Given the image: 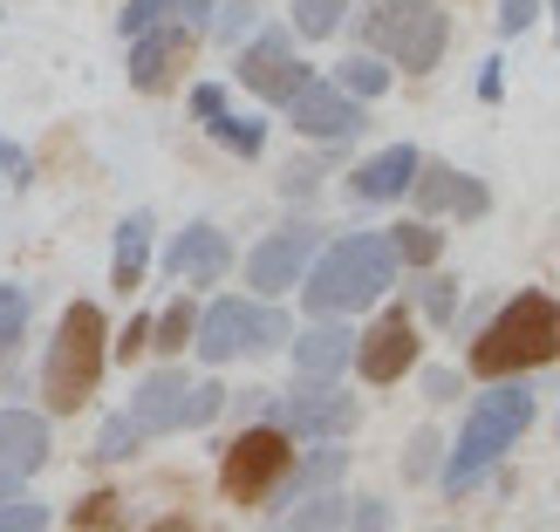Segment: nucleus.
Segmentation results:
<instances>
[{
  "label": "nucleus",
  "mask_w": 560,
  "mask_h": 532,
  "mask_svg": "<svg viewBox=\"0 0 560 532\" xmlns=\"http://www.w3.org/2000/svg\"><path fill=\"white\" fill-rule=\"evenodd\" d=\"M534 416H540V397H534L520 376H499L486 397H471L465 424H458V444H444V458H438V485H444V498L479 492L492 471L506 464L513 444L534 430Z\"/></svg>",
  "instance_id": "nucleus-1"
},
{
  "label": "nucleus",
  "mask_w": 560,
  "mask_h": 532,
  "mask_svg": "<svg viewBox=\"0 0 560 532\" xmlns=\"http://www.w3.org/2000/svg\"><path fill=\"white\" fill-rule=\"evenodd\" d=\"M389 287H397V253H389L383 233H342V239H322L315 260L301 273V307L307 315H362L376 307Z\"/></svg>",
  "instance_id": "nucleus-2"
},
{
  "label": "nucleus",
  "mask_w": 560,
  "mask_h": 532,
  "mask_svg": "<svg viewBox=\"0 0 560 532\" xmlns=\"http://www.w3.org/2000/svg\"><path fill=\"white\" fill-rule=\"evenodd\" d=\"M553 348H560V307H553V294L526 287V294H513V300L479 328V342H471V376L499 382V376L547 369Z\"/></svg>",
  "instance_id": "nucleus-3"
},
{
  "label": "nucleus",
  "mask_w": 560,
  "mask_h": 532,
  "mask_svg": "<svg viewBox=\"0 0 560 532\" xmlns=\"http://www.w3.org/2000/svg\"><path fill=\"white\" fill-rule=\"evenodd\" d=\"M103 362H109V321H103V307L96 300L62 307L55 342L42 355V403H48V416H75L82 403H90L96 382H103Z\"/></svg>",
  "instance_id": "nucleus-4"
},
{
  "label": "nucleus",
  "mask_w": 560,
  "mask_h": 532,
  "mask_svg": "<svg viewBox=\"0 0 560 532\" xmlns=\"http://www.w3.org/2000/svg\"><path fill=\"white\" fill-rule=\"evenodd\" d=\"M294 334V321L280 315L260 294H219L212 307H199V328H191V348H199L206 369H226L240 355H273Z\"/></svg>",
  "instance_id": "nucleus-5"
},
{
  "label": "nucleus",
  "mask_w": 560,
  "mask_h": 532,
  "mask_svg": "<svg viewBox=\"0 0 560 532\" xmlns=\"http://www.w3.org/2000/svg\"><path fill=\"white\" fill-rule=\"evenodd\" d=\"M362 35H370V55H383L389 69L431 75L444 62V42H452V14L438 0H376L362 14Z\"/></svg>",
  "instance_id": "nucleus-6"
},
{
  "label": "nucleus",
  "mask_w": 560,
  "mask_h": 532,
  "mask_svg": "<svg viewBox=\"0 0 560 532\" xmlns=\"http://www.w3.org/2000/svg\"><path fill=\"white\" fill-rule=\"evenodd\" d=\"M130 424L137 437H178V430H206L212 416H226V389L219 382H191L185 369H151L130 389Z\"/></svg>",
  "instance_id": "nucleus-7"
},
{
  "label": "nucleus",
  "mask_w": 560,
  "mask_h": 532,
  "mask_svg": "<svg viewBox=\"0 0 560 532\" xmlns=\"http://www.w3.org/2000/svg\"><path fill=\"white\" fill-rule=\"evenodd\" d=\"M260 416L294 444H322V437H349L362 424V403L349 389H335V376H294V389H280V397L260 389Z\"/></svg>",
  "instance_id": "nucleus-8"
},
{
  "label": "nucleus",
  "mask_w": 560,
  "mask_h": 532,
  "mask_svg": "<svg viewBox=\"0 0 560 532\" xmlns=\"http://www.w3.org/2000/svg\"><path fill=\"white\" fill-rule=\"evenodd\" d=\"M288 464H294V437L273 430V424H254L219 451V492H226L233 506H273Z\"/></svg>",
  "instance_id": "nucleus-9"
},
{
  "label": "nucleus",
  "mask_w": 560,
  "mask_h": 532,
  "mask_svg": "<svg viewBox=\"0 0 560 532\" xmlns=\"http://www.w3.org/2000/svg\"><path fill=\"white\" fill-rule=\"evenodd\" d=\"M315 246H322V226L315 218H294V226H273L254 253H246V287H254L260 300H280V294H294L301 287V273L307 260H315Z\"/></svg>",
  "instance_id": "nucleus-10"
},
{
  "label": "nucleus",
  "mask_w": 560,
  "mask_h": 532,
  "mask_svg": "<svg viewBox=\"0 0 560 532\" xmlns=\"http://www.w3.org/2000/svg\"><path fill=\"white\" fill-rule=\"evenodd\" d=\"M280 109H288L294 137H307V144H355V137L370 130V109H362L355 96H342L328 75H307Z\"/></svg>",
  "instance_id": "nucleus-11"
},
{
  "label": "nucleus",
  "mask_w": 560,
  "mask_h": 532,
  "mask_svg": "<svg viewBox=\"0 0 560 532\" xmlns=\"http://www.w3.org/2000/svg\"><path fill=\"white\" fill-rule=\"evenodd\" d=\"M417 355H424V342H417V315L410 307H383V315L355 334V376L362 382H404L417 369Z\"/></svg>",
  "instance_id": "nucleus-12"
},
{
  "label": "nucleus",
  "mask_w": 560,
  "mask_h": 532,
  "mask_svg": "<svg viewBox=\"0 0 560 532\" xmlns=\"http://www.w3.org/2000/svg\"><path fill=\"white\" fill-rule=\"evenodd\" d=\"M233 69H240V82H246L260 103H288L301 82L315 75V69L294 55V35H288V27H260V35H246V48H233Z\"/></svg>",
  "instance_id": "nucleus-13"
},
{
  "label": "nucleus",
  "mask_w": 560,
  "mask_h": 532,
  "mask_svg": "<svg viewBox=\"0 0 560 532\" xmlns=\"http://www.w3.org/2000/svg\"><path fill=\"white\" fill-rule=\"evenodd\" d=\"M191 55H199V27H185V21L130 35V90H144V96L178 90L185 69H191Z\"/></svg>",
  "instance_id": "nucleus-14"
},
{
  "label": "nucleus",
  "mask_w": 560,
  "mask_h": 532,
  "mask_svg": "<svg viewBox=\"0 0 560 532\" xmlns=\"http://www.w3.org/2000/svg\"><path fill=\"white\" fill-rule=\"evenodd\" d=\"M404 199L417 205V218H438V212H458V218H486L492 212V191L458 172V164H444V157H417V178Z\"/></svg>",
  "instance_id": "nucleus-15"
},
{
  "label": "nucleus",
  "mask_w": 560,
  "mask_h": 532,
  "mask_svg": "<svg viewBox=\"0 0 560 532\" xmlns=\"http://www.w3.org/2000/svg\"><path fill=\"white\" fill-rule=\"evenodd\" d=\"M233 273V239L212 226V218H191L185 233H172L164 246V280L172 287H219Z\"/></svg>",
  "instance_id": "nucleus-16"
},
{
  "label": "nucleus",
  "mask_w": 560,
  "mask_h": 532,
  "mask_svg": "<svg viewBox=\"0 0 560 532\" xmlns=\"http://www.w3.org/2000/svg\"><path fill=\"white\" fill-rule=\"evenodd\" d=\"M191 117H199L206 137L219 151H233V157H260L267 151V117H240L219 82H191Z\"/></svg>",
  "instance_id": "nucleus-17"
},
{
  "label": "nucleus",
  "mask_w": 560,
  "mask_h": 532,
  "mask_svg": "<svg viewBox=\"0 0 560 532\" xmlns=\"http://www.w3.org/2000/svg\"><path fill=\"white\" fill-rule=\"evenodd\" d=\"M417 144H383L376 157H362L355 172H349V199L355 205H397L404 191H410V178H417Z\"/></svg>",
  "instance_id": "nucleus-18"
},
{
  "label": "nucleus",
  "mask_w": 560,
  "mask_h": 532,
  "mask_svg": "<svg viewBox=\"0 0 560 532\" xmlns=\"http://www.w3.org/2000/svg\"><path fill=\"white\" fill-rule=\"evenodd\" d=\"M48 464V410H0V471L21 485Z\"/></svg>",
  "instance_id": "nucleus-19"
},
{
  "label": "nucleus",
  "mask_w": 560,
  "mask_h": 532,
  "mask_svg": "<svg viewBox=\"0 0 560 532\" xmlns=\"http://www.w3.org/2000/svg\"><path fill=\"white\" fill-rule=\"evenodd\" d=\"M294 342V376H342L355 355V328L342 315H315V328L288 334Z\"/></svg>",
  "instance_id": "nucleus-20"
},
{
  "label": "nucleus",
  "mask_w": 560,
  "mask_h": 532,
  "mask_svg": "<svg viewBox=\"0 0 560 532\" xmlns=\"http://www.w3.org/2000/svg\"><path fill=\"white\" fill-rule=\"evenodd\" d=\"M349 478V451H342V437H322L315 451H294V464H288V478H280V506H301V498H315V492H335Z\"/></svg>",
  "instance_id": "nucleus-21"
},
{
  "label": "nucleus",
  "mask_w": 560,
  "mask_h": 532,
  "mask_svg": "<svg viewBox=\"0 0 560 532\" xmlns=\"http://www.w3.org/2000/svg\"><path fill=\"white\" fill-rule=\"evenodd\" d=\"M151 239H158V218H151V212H124V218H117V246H109V287H117L124 300L144 287V273H151Z\"/></svg>",
  "instance_id": "nucleus-22"
},
{
  "label": "nucleus",
  "mask_w": 560,
  "mask_h": 532,
  "mask_svg": "<svg viewBox=\"0 0 560 532\" xmlns=\"http://www.w3.org/2000/svg\"><path fill=\"white\" fill-rule=\"evenodd\" d=\"M206 14H212V0H124V14H117V35L130 42V35H144V27H172V21L199 27Z\"/></svg>",
  "instance_id": "nucleus-23"
},
{
  "label": "nucleus",
  "mask_w": 560,
  "mask_h": 532,
  "mask_svg": "<svg viewBox=\"0 0 560 532\" xmlns=\"http://www.w3.org/2000/svg\"><path fill=\"white\" fill-rule=\"evenodd\" d=\"M383 239H389V253H397V267H410V273H424V267L444 260V233L431 226V218H404V226H389Z\"/></svg>",
  "instance_id": "nucleus-24"
},
{
  "label": "nucleus",
  "mask_w": 560,
  "mask_h": 532,
  "mask_svg": "<svg viewBox=\"0 0 560 532\" xmlns=\"http://www.w3.org/2000/svg\"><path fill=\"white\" fill-rule=\"evenodd\" d=\"M280 532H349V492H315L301 498V506H288V519H280Z\"/></svg>",
  "instance_id": "nucleus-25"
},
{
  "label": "nucleus",
  "mask_w": 560,
  "mask_h": 532,
  "mask_svg": "<svg viewBox=\"0 0 560 532\" xmlns=\"http://www.w3.org/2000/svg\"><path fill=\"white\" fill-rule=\"evenodd\" d=\"M328 82H335L342 96H355V103H376V96L389 90V62H383V55H370V48H362V55H342V62L328 69Z\"/></svg>",
  "instance_id": "nucleus-26"
},
{
  "label": "nucleus",
  "mask_w": 560,
  "mask_h": 532,
  "mask_svg": "<svg viewBox=\"0 0 560 532\" xmlns=\"http://www.w3.org/2000/svg\"><path fill=\"white\" fill-rule=\"evenodd\" d=\"M417 315H424L431 328H452L458 321V300H465V287H458V273H438V267H424V280H417Z\"/></svg>",
  "instance_id": "nucleus-27"
},
{
  "label": "nucleus",
  "mask_w": 560,
  "mask_h": 532,
  "mask_svg": "<svg viewBox=\"0 0 560 532\" xmlns=\"http://www.w3.org/2000/svg\"><path fill=\"white\" fill-rule=\"evenodd\" d=\"M191 328H199V300H191V287H185V294L151 321V348H158V355H185V348H191Z\"/></svg>",
  "instance_id": "nucleus-28"
},
{
  "label": "nucleus",
  "mask_w": 560,
  "mask_h": 532,
  "mask_svg": "<svg viewBox=\"0 0 560 532\" xmlns=\"http://www.w3.org/2000/svg\"><path fill=\"white\" fill-rule=\"evenodd\" d=\"M349 0H294V35L301 42H328L335 27H342Z\"/></svg>",
  "instance_id": "nucleus-29"
},
{
  "label": "nucleus",
  "mask_w": 560,
  "mask_h": 532,
  "mask_svg": "<svg viewBox=\"0 0 560 532\" xmlns=\"http://www.w3.org/2000/svg\"><path fill=\"white\" fill-rule=\"evenodd\" d=\"M212 35L219 42H226V48H240L246 35H254V27H260V8H254V0H212Z\"/></svg>",
  "instance_id": "nucleus-30"
},
{
  "label": "nucleus",
  "mask_w": 560,
  "mask_h": 532,
  "mask_svg": "<svg viewBox=\"0 0 560 532\" xmlns=\"http://www.w3.org/2000/svg\"><path fill=\"white\" fill-rule=\"evenodd\" d=\"M438 458H444V437L424 424V430H410V444H404V485H424V478H438Z\"/></svg>",
  "instance_id": "nucleus-31"
},
{
  "label": "nucleus",
  "mask_w": 560,
  "mask_h": 532,
  "mask_svg": "<svg viewBox=\"0 0 560 532\" xmlns=\"http://www.w3.org/2000/svg\"><path fill=\"white\" fill-rule=\"evenodd\" d=\"M137 444H144V437H137V424L117 410V416H103V430H96V451H90V458H96V464H124Z\"/></svg>",
  "instance_id": "nucleus-32"
},
{
  "label": "nucleus",
  "mask_w": 560,
  "mask_h": 532,
  "mask_svg": "<svg viewBox=\"0 0 560 532\" xmlns=\"http://www.w3.org/2000/svg\"><path fill=\"white\" fill-rule=\"evenodd\" d=\"M322 178H328V157H288L273 185H280V199H315Z\"/></svg>",
  "instance_id": "nucleus-33"
},
{
  "label": "nucleus",
  "mask_w": 560,
  "mask_h": 532,
  "mask_svg": "<svg viewBox=\"0 0 560 532\" xmlns=\"http://www.w3.org/2000/svg\"><path fill=\"white\" fill-rule=\"evenodd\" d=\"M0 532H48V506L14 485L8 498H0Z\"/></svg>",
  "instance_id": "nucleus-34"
},
{
  "label": "nucleus",
  "mask_w": 560,
  "mask_h": 532,
  "mask_svg": "<svg viewBox=\"0 0 560 532\" xmlns=\"http://www.w3.org/2000/svg\"><path fill=\"white\" fill-rule=\"evenodd\" d=\"M21 328H27V294L0 280V355H8V348L21 342Z\"/></svg>",
  "instance_id": "nucleus-35"
},
{
  "label": "nucleus",
  "mask_w": 560,
  "mask_h": 532,
  "mask_svg": "<svg viewBox=\"0 0 560 532\" xmlns=\"http://www.w3.org/2000/svg\"><path fill=\"white\" fill-rule=\"evenodd\" d=\"M349 532H389V506L376 492H349Z\"/></svg>",
  "instance_id": "nucleus-36"
},
{
  "label": "nucleus",
  "mask_w": 560,
  "mask_h": 532,
  "mask_svg": "<svg viewBox=\"0 0 560 532\" xmlns=\"http://www.w3.org/2000/svg\"><path fill=\"white\" fill-rule=\"evenodd\" d=\"M117 506H124L117 492H96V498H82L75 525H90V532H117V525H124V512H117Z\"/></svg>",
  "instance_id": "nucleus-37"
},
{
  "label": "nucleus",
  "mask_w": 560,
  "mask_h": 532,
  "mask_svg": "<svg viewBox=\"0 0 560 532\" xmlns=\"http://www.w3.org/2000/svg\"><path fill=\"white\" fill-rule=\"evenodd\" d=\"M547 14V0H499V35H526Z\"/></svg>",
  "instance_id": "nucleus-38"
},
{
  "label": "nucleus",
  "mask_w": 560,
  "mask_h": 532,
  "mask_svg": "<svg viewBox=\"0 0 560 532\" xmlns=\"http://www.w3.org/2000/svg\"><path fill=\"white\" fill-rule=\"evenodd\" d=\"M144 348H151V321H144V315H130V321H124V334H109V355H117V362L144 355Z\"/></svg>",
  "instance_id": "nucleus-39"
},
{
  "label": "nucleus",
  "mask_w": 560,
  "mask_h": 532,
  "mask_svg": "<svg viewBox=\"0 0 560 532\" xmlns=\"http://www.w3.org/2000/svg\"><path fill=\"white\" fill-rule=\"evenodd\" d=\"M0 178H8V185H27V178H35V157H27L21 144H8V137H0Z\"/></svg>",
  "instance_id": "nucleus-40"
},
{
  "label": "nucleus",
  "mask_w": 560,
  "mask_h": 532,
  "mask_svg": "<svg viewBox=\"0 0 560 532\" xmlns=\"http://www.w3.org/2000/svg\"><path fill=\"white\" fill-rule=\"evenodd\" d=\"M424 403H458V369H424Z\"/></svg>",
  "instance_id": "nucleus-41"
},
{
  "label": "nucleus",
  "mask_w": 560,
  "mask_h": 532,
  "mask_svg": "<svg viewBox=\"0 0 560 532\" xmlns=\"http://www.w3.org/2000/svg\"><path fill=\"white\" fill-rule=\"evenodd\" d=\"M499 69H506V62L492 55V62H486V75H479V96H486V103H499V90H506V75H499Z\"/></svg>",
  "instance_id": "nucleus-42"
},
{
  "label": "nucleus",
  "mask_w": 560,
  "mask_h": 532,
  "mask_svg": "<svg viewBox=\"0 0 560 532\" xmlns=\"http://www.w3.org/2000/svg\"><path fill=\"white\" fill-rule=\"evenodd\" d=\"M151 532H191V525H185V519H158Z\"/></svg>",
  "instance_id": "nucleus-43"
},
{
  "label": "nucleus",
  "mask_w": 560,
  "mask_h": 532,
  "mask_svg": "<svg viewBox=\"0 0 560 532\" xmlns=\"http://www.w3.org/2000/svg\"><path fill=\"white\" fill-rule=\"evenodd\" d=\"M8 492H14V478H8V471H0V498H8Z\"/></svg>",
  "instance_id": "nucleus-44"
}]
</instances>
